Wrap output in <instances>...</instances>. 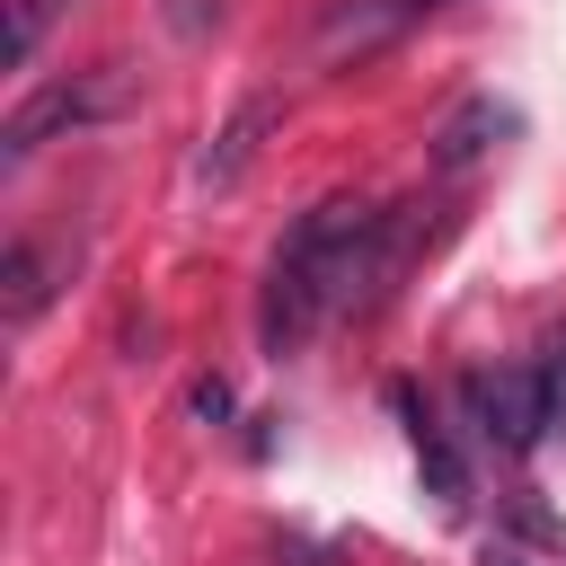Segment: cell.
I'll use <instances>...</instances> for the list:
<instances>
[{
  "label": "cell",
  "instance_id": "6da1fadb",
  "mask_svg": "<svg viewBox=\"0 0 566 566\" xmlns=\"http://www.w3.org/2000/svg\"><path fill=\"white\" fill-rule=\"evenodd\" d=\"M389 239H398V212L363 203V195H327L310 203L283 248L265 256V292H256V336L265 354H301L336 310H354L380 274H389Z\"/></svg>",
  "mask_w": 566,
  "mask_h": 566
},
{
  "label": "cell",
  "instance_id": "7a4b0ae2",
  "mask_svg": "<svg viewBox=\"0 0 566 566\" xmlns=\"http://www.w3.org/2000/svg\"><path fill=\"white\" fill-rule=\"evenodd\" d=\"M433 9H442V0H327V9L310 18V62H318V71H354V62L389 53V44H407Z\"/></svg>",
  "mask_w": 566,
  "mask_h": 566
},
{
  "label": "cell",
  "instance_id": "3957f363",
  "mask_svg": "<svg viewBox=\"0 0 566 566\" xmlns=\"http://www.w3.org/2000/svg\"><path fill=\"white\" fill-rule=\"evenodd\" d=\"M460 398H469V424H478V442H495L504 460H522L539 433H548V398H539V371L531 363H478L469 380H460Z\"/></svg>",
  "mask_w": 566,
  "mask_h": 566
},
{
  "label": "cell",
  "instance_id": "277c9868",
  "mask_svg": "<svg viewBox=\"0 0 566 566\" xmlns=\"http://www.w3.org/2000/svg\"><path fill=\"white\" fill-rule=\"evenodd\" d=\"M115 106V80H53V88H35L9 124H0V150H9V168L18 159H35L53 133H71V124H97Z\"/></svg>",
  "mask_w": 566,
  "mask_h": 566
},
{
  "label": "cell",
  "instance_id": "5b68a950",
  "mask_svg": "<svg viewBox=\"0 0 566 566\" xmlns=\"http://www.w3.org/2000/svg\"><path fill=\"white\" fill-rule=\"evenodd\" d=\"M389 407L407 416V451H416V469H424V486L442 495V513H469V469H460V451H451V433H442V416L398 380L389 389Z\"/></svg>",
  "mask_w": 566,
  "mask_h": 566
},
{
  "label": "cell",
  "instance_id": "8992f818",
  "mask_svg": "<svg viewBox=\"0 0 566 566\" xmlns=\"http://www.w3.org/2000/svg\"><path fill=\"white\" fill-rule=\"evenodd\" d=\"M504 133H513V106H504V97H469V106L433 133V168H442V177H460V168H478Z\"/></svg>",
  "mask_w": 566,
  "mask_h": 566
},
{
  "label": "cell",
  "instance_id": "52a82bcc",
  "mask_svg": "<svg viewBox=\"0 0 566 566\" xmlns=\"http://www.w3.org/2000/svg\"><path fill=\"white\" fill-rule=\"evenodd\" d=\"M265 124H274V97H248V106L221 124V142L203 150V186H212V195H221V186H239V168L256 159V133H265Z\"/></svg>",
  "mask_w": 566,
  "mask_h": 566
},
{
  "label": "cell",
  "instance_id": "ba28073f",
  "mask_svg": "<svg viewBox=\"0 0 566 566\" xmlns=\"http://www.w3.org/2000/svg\"><path fill=\"white\" fill-rule=\"evenodd\" d=\"M44 248L35 239H9V256H0V318L9 327H35V310H44Z\"/></svg>",
  "mask_w": 566,
  "mask_h": 566
},
{
  "label": "cell",
  "instance_id": "9c48e42d",
  "mask_svg": "<svg viewBox=\"0 0 566 566\" xmlns=\"http://www.w3.org/2000/svg\"><path fill=\"white\" fill-rule=\"evenodd\" d=\"M71 0H0V62L9 71H27L35 62V44H44V27L62 18Z\"/></svg>",
  "mask_w": 566,
  "mask_h": 566
},
{
  "label": "cell",
  "instance_id": "30bf717a",
  "mask_svg": "<svg viewBox=\"0 0 566 566\" xmlns=\"http://www.w3.org/2000/svg\"><path fill=\"white\" fill-rule=\"evenodd\" d=\"M531 371H539V398H548V433H566V327H548V336H539Z\"/></svg>",
  "mask_w": 566,
  "mask_h": 566
},
{
  "label": "cell",
  "instance_id": "8fae6325",
  "mask_svg": "<svg viewBox=\"0 0 566 566\" xmlns=\"http://www.w3.org/2000/svg\"><path fill=\"white\" fill-rule=\"evenodd\" d=\"M195 416H230V389L221 380H195Z\"/></svg>",
  "mask_w": 566,
  "mask_h": 566
},
{
  "label": "cell",
  "instance_id": "7c38bea8",
  "mask_svg": "<svg viewBox=\"0 0 566 566\" xmlns=\"http://www.w3.org/2000/svg\"><path fill=\"white\" fill-rule=\"evenodd\" d=\"M486 566H531V557H522V548H495V557H486Z\"/></svg>",
  "mask_w": 566,
  "mask_h": 566
}]
</instances>
